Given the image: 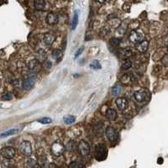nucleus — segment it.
<instances>
[{"label":"nucleus","instance_id":"1","mask_svg":"<svg viewBox=\"0 0 168 168\" xmlns=\"http://www.w3.org/2000/svg\"><path fill=\"white\" fill-rule=\"evenodd\" d=\"M108 150L107 147L104 144H98L95 146L94 150V157L96 160L101 161L107 158Z\"/></svg>","mask_w":168,"mask_h":168},{"label":"nucleus","instance_id":"2","mask_svg":"<svg viewBox=\"0 0 168 168\" xmlns=\"http://www.w3.org/2000/svg\"><path fill=\"white\" fill-rule=\"evenodd\" d=\"M51 153L54 156L56 157H59L65 151V145L62 144V142L60 140H56L55 141L50 148Z\"/></svg>","mask_w":168,"mask_h":168},{"label":"nucleus","instance_id":"3","mask_svg":"<svg viewBox=\"0 0 168 168\" xmlns=\"http://www.w3.org/2000/svg\"><path fill=\"white\" fill-rule=\"evenodd\" d=\"M77 151L82 156H87L90 153V145L85 140H81L77 145Z\"/></svg>","mask_w":168,"mask_h":168},{"label":"nucleus","instance_id":"4","mask_svg":"<svg viewBox=\"0 0 168 168\" xmlns=\"http://www.w3.org/2000/svg\"><path fill=\"white\" fill-rule=\"evenodd\" d=\"M129 39L130 42H132L135 45H137L144 41V35L137 31H132L129 36Z\"/></svg>","mask_w":168,"mask_h":168},{"label":"nucleus","instance_id":"5","mask_svg":"<svg viewBox=\"0 0 168 168\" xmlns=\"http://www.w3.org/2000/svg\"><path fill=\"white\" fill-rule=\"evenodd\" d=\"M19 150L26 156H31L32 154V146L30 141L24 140L19 145Z\"/></svg>","mask_w":168,"mask_h":168},{"label":"nucleus","instance_id":"6","mask_svg":"<svg viewBox=\"0 0 168 168\" xmlns=\"http://www.w3.org/2000/svg\"><path fill=\"white\" fill-rule=\"evenodd\" d=\"M1 154L5 159L10 160V159H13L15 156V149L12 146H5V147L2 148Z\"/></svg>","mask_w":168,"mask_h":168},{"label":"nucleus","instance_id":"7","mask_svg":"<svg viewBox=\"0 0 168 168\" xmlns=\"http://www.w3.org/2000/svg\"><path fill=\"white\" fill-rule=\"evenodd\" d=\"M35 80H36V74L32 72L31 75H29V76L23 82V88L26 90H29L32 88L35 85Z\"/></svg>","mask_w":168,"mask_h":168},{"label":"nucleus","instance_id":"8","mask_svg":"<svg viewBox=\"0 0 168 168\" xmlns=\"http://www.w3.org/2000/svg\"><path fill=\"white\" fill-rule=\"evenodd\" d=\"M105 135H106V137H107L108 140L110 141V142H114L116 139H117V132L116 130L111 127V126H108L105 129Z\"/></svg>","mask_w":168,"mask_h":168},{"label":"nucleus","instance_id":"9","mask_svg":"<svg viewBox=\"0 0 168 168\" xmlns=\"http://www.w3.org/2000/svg\"><path fill=\"white\" fill-rule=\"evenodd\" d=\"M46 23L50 25H56L59 21V17L57 15L54 14V13H50L48 14L46 17Z\"/></svg>","mask_w":168,"mask_h":168},{"label":"nucleus","instance_id":"10","mask_svg":"<svg viewBox=\"0 0 168 168\" xmlns=\"http://www.w3.org/2000/svg\"><path fill=\"white\" fill-rule=\"evenodd\" d=\"M115 103H116V105H117V107L119 109H120V110H125L127 107H128V100L125 98H123V97H120V98H118L117 99H116V101H115Z\"/></svg>","mask_w":168,"mask_h":168},{"label":"nucleus","instance_id":"11","mask_svg":"<svg viewBox=\"0 0 168 168\" xmlns=\"http://www.w3.org/2000/svg\"><path fill=\"white\" fill-rule=\"evenodd\" d=\"M47 57H48V55L46 53V51L43 49H39L36 52V56H35V59L37 61H39L40 63L41 62H45L46 61H47Z\"/></svg>","mask_w":168,"mask_h":168},{"label":"nucleus","instance_id":"12","mask_svg":"<svg viewBox=\"0 0 168 168\" xmlns=\"http://www.w3.org/2000/svg\"><path fill=\"white\" fill-rule=\"evenodd\" d=\"M134 98L138 103H143L146 98V92L144 90H139L134 92Z\"/></svg>","mask_w":168,"mask_h":168},{"label":"nucleus","instance_id":"13","mask_svg":"<svg viewBox=\"0 0 168 168\" xmlns=\"http://www.w3.org/2000/svg\"><path fill=\"white\" fill-rule=\"evenodd\" d=\"M28 67H29V69H30V71H31V72L35 73L40 69V62L37 61L36 59L31 60V61H29V63H28Z\"/></svg>","mask_w":168,"mask_h":168},{"label":"nucleus","instance_id":"14","mask_svg":"<svg viewBox=\"0 0 168 168\" xmlns=\"http://www.w3.org/2000/svg\"><path fill=\"white\" fill-rule=\"evenodd\" d=\"M55 40H56V36L54 35L50 34V33H46V35H44V39H43L44 43L47 46H52V44L54 43Z\"/></svg>","mask_w":168,"mask_h":168},{"label":"nucleus","instance_id":"15","mask_svg":"<svg viewBox=\"0 0 168 168\" xmlns=\"http://www.w3.org/2000/svg\"><path fill=\"white\" fill-rule=\"evenodd\" d=\"M105 116L108 120L114 121L117 119V112L114 108H108L106 113H105Z\"/></svg>","mask_w":168,"mask_h":168},{"label":"nucleus","instance_id":"16","mask_svg":"<svg viewBox=\"0 0 168 168\" xmlns=\"http://www.w3.org/2000/svg\"><path fill=\"white\" fill-rule=\"evenodd\" d=\"M148 46H149V42L147 41L144 40L143 41H141L140 43L136 45V49H137L138 51H139L141 53H144L147 50Z\"/></svg>","mask_w":168,"mask_h":168},{"label":"nucleus","instance_id":"17","mask_svg":"<svg viewBox=\"0 0 168 168\" xmlns=\"http://www.w3.org/2000/svg\"><path fill=\"white\" fill-rule=\"evenodd\" d=\"M34 6H35V9L38 11L43 10L46 7V2L45 0H35L34 3Z\"/></svg>","mask_w":168,"mask_h":168},{"label":"nucleus","instance_id":"18","mask_svg":"<svg viewBox=\"0 0 168 168\" xmlns=\"http://www.w3.org/2000/svg\"><path fill=\"white\" fill-rule=\"evenodd\" d=\"M26 167L27 168H42L34 159H29L26 161Z\"/></svg>","mask_w":168,"mask_h":168},{"label":"nucleus","instance_id":"19","mask_svg":"<svg viewBox=\"0 0 168 168\" xmlns=\"http://www.w3.org/2000/svg\"><path fill=\"white\" fill-rule=\"evenodd\" d=\"M19 132V129H9L8 131H5L2 134H0V138H4L7 137V136H9V135H15Z\"/></svg>","mask_w":168,"mask_h":168},{"label":"nucleus","instance_id":"20","mask_svg":"<svg viewBox=\"0 0 168 168\" xmlns=\"http://www.w3.org/2000/svg\"><path fill=\"white\" fill-rule=\"evenodd\" d=\"M63 120H64V123L66 124H72L76 121V117L73 115H67L63 118Z\"/></svg>","mask_w":168,"mask_h":168},{"label":"nucleus","instance_id":"21","mask_svg":"<svg viewBox=\"0 0 168 168\" xmlns=\"http://www.w3.org/2000/svg\"><path fill=\"white\" fill-rule=\"evenodd\" d=\"M131 66H132V61H130V60H129V59H126L122 64L121 68H122V70L126 71V70H129Z\"/></svg>","mask_w":168,"mask_h":168},{"label":"nucleus","instance_id":"22","mask_svg":"<svg viewBox=\"0 0 168 168\" xmlns=\"http://www.w3.org/2000/svg\"><path fill=\"white\" fill-rule=\"evenodd\" d=\"M74 147H75V144H74V141L72 140H70L66 143V145H65V150H66L67 151H72L74 150Z\"/></svg>","mask_w":168,"mask_h":168},{"label":"nucleus","instance_id":"23","mask_svg":"<svg viewBox=\"0 0 168 168\" xmlns=\"http://www.w3.org/2000/svg\"><path fill=\"white\" fill-rule=\"evenodd\" d=\"M78 19H79V16H78V13L76 12V14L74 15V17H73V19H72V30H75L77 26V24H78Z\"/></svg>","mask_w":168,"mask_h":168},{"label":"nucleus","instance_id":"24","mask_svg":"<svg viewBox=\"0 0 168 168\" xmlns=\"http://www.w3.org/2000/svg\"><path fill=\"white\" fill-rule=\"evenodd\" d=\"M52 57L55 59V60H58L61 57V50H59V49H56L53 50L52 52Z\"/></svg>","mask_w":168,"mask_h":168},{"label":"nucleus","instance_id":"25","mask_svg":"<svg viewBox=\"0 0 168 168\" xmlns=\"http://www.w3.org/2000/svg\"><path fill=\"white\" fill-rule=\"evenodd\" d=\"M120 39H119V38H112L111 40H110V41H109V43H110V45L112 46H114V47H118V46H120Z\"/></svg>","mask_w":168,"mask_h":168},{"label":"nucleus","instance_id":"26","mask_svg":"<svg viewBox=\"0 0 168 168\" xmlns=\"http://www.w3.org/2000/svg\"><path fill=\"white\" fill-rule=\"evenodd\" d=\"M90 67L93 70H99L101 69V64L98 61H92V63L90 64Z\"/></svg>","mask_w":168,"mask_h":168},{"label":"nucleus","instance_id":"27","mask_svg":"<svg viewBox=\"0 0 168 168\" xmlns=\"http://www.w3.org/2000/svg\"><path fill=\"white\" fill-rule=\"evenodd\" d=\"M121 92V87H120L119 85H115L113 88H112V93L114 96H119Z\"/></svg>","mask_w":168,"mask_h":168},{"label":"nucleus","instance_id":"28","mask_svg":"<svg viewBox=\"0 0 168 168\" xmlns=\"http://www.w3.org/2000/svg\"><path fill=\"white\" fill-rule=\"evenodd\" d=\"M70 168H86V167L78 161H73L70 164Z\"/></svg>","mask_w":168,"mask_h":168},{"label":"nucleus","instance_id":"29","mask_svg":"<svg viewBox=\"0 0 168 168\" xmlns=\"http://www.w3.org/2000/svg\"><path fill=\"white\" fill-rule=\"evenodd\" d=\"M51 119L50 118H48V117H43L41 119H39L37 120V122L40 123V124H50L51 123Z\"/></svg>","mask_w":168,"mask_h":168},{"label":"nucleus","instance_id":"30","mask_svg":"<svg viewBox=\"0 0 168 168\" xmlns=\"http://www.w3.org/2000/svg\"><path fill=\"white\" fill-rule=\"evenodd\" d=\"M131 54H132V52H131V50H128V49H124L123 50L120 51V56H122L123 57H129V56H131Z\"/></svg>","mask_w":168,"mask_h":168},{"label":"nucleus","instance_id":"31","mask_svg":"<svg viewBox=\"0 0 168 168\" xmlns=\"http://www.w3.org/2000/svg\"><path fill=\"white\" fill-rule=\"evenodd\" d=\"M13 98V94L11 92H6L2 96L3 100H11Z\"/></svg>","mask_w":168,"mask_h":168},{"label":"nucleus","instance_id":"32","mask_svg":"<svg viewBox=\"0 0 168 168\" xmlns=\"http://www.w3.org/2000/svg\"><path fill=\"white\" fill-rule=\"evenodd\" d=\"M44 67H45V69L46 70H50L51 67H52V63H51V61H46L44 62Z\"/></svg>","mask_w":168,"mask_h":168},{"label":"nucleus","instance_id":"33","mask_svg":"<svg viewBox=\"0 0 168 168\" xmlns=\"http://www.w3.org/2000/svg\"><path fill=\"white\" fill-rule=\"evenodd\" d=\"M14 85H15V87L17 88H19L20 87H22L23 86V83H22V82H21V80H19V79H17L15 81V82H14Z\"/></svg>","mask_w":168,"mask_h":168},{"label":"nucleus","instance_id":"34","mask_svg":"<svg viewBox=\"0 0 168 168\" xmlns=\"http://www.w3.org/2000/svg\"><path fill=\"white\" fill-rule=\"evenodd\" d=\"M83 50H84V47L83 46H81L77 50H76V52L75 53V58H77L82 53V51H83Z\"/></svg>","mask_w":168,"mask_h":168},{"label":"nucleus","instance_id":"35","mask_svg":"<svg viewBox=\"0 0 168 168\" xmlns=\"http://www.w3.org/2000/svg\"><path fill=\"white\" fill-rule=\"evenodd\" d=\"M162 63H163V65L164 66H168V55H167L163 59H162Z\"/></svg>","mask_w":168,"mask_h":168},{"label":"nucleus","instance_id":"36","mask_svg":"<svg viewBox=\"0 0 168 168\" xmlns=\"http://www.w3.org/2000/svg\"><path fill=\"white\" fill-rule=\"evenodd\" d=\"M99 3H104L106 2V0H97Z\"/></svg>","mask_w":168,"mask_h":168},{"label":"nucleus","instance_id":"37","mask_svg":"<svg viewBox=\"0 0 168 168\" xmlns=\"http://www.w3.org/2000/svg\"><path fill=\"white\" fill-rule=\"evenodd\" d=\"M0 87H1V84H0Z\"/></svg>","mask_w":168,"mask_h":168}]
</instances>
